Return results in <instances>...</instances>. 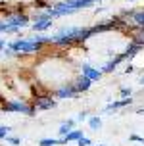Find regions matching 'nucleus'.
I'll use <instances>...</instances> for the list:
<instances>
[{
  "label": "nucleus",
  "mask_w": 144,
  "mask_h": 146,
  "mask_svg": "<svg viewBox=\"0 0 144 146\" xmlns=\"http://www.w3.org/2000/svg\"><path fill=\"white\" fill-rule=\"evenodd\" d=\"M96 35L92 27H69V29H62L56 35L50 36V44L58 48H73V46H83V44Z\"/></svg>",
  "instance_id": "f257e3e1"
},
{
  "label": "nucleus",
  "mask_w": 144,
  "mask_h": 146,
  "mask_svg": "<svg viewBox=\"0 0 144 146\" xmlns=\"http://www.w3.org/2000/svg\"><path fill=\"white\" fill-rule=\"evenodd\" d=\"M8 48L12 54H36V52L42 50V46L40 44H36L35 40H31V38H17L14 42L8 44Z\"/></svg>",
  "instance_id": "f03ea898"
},
{
  "label": "nucleus",
  "mask_w": 144,
  "mask_h": 146,
  "mask_svg": "<svg viewBox=\"0 0 144 146\" xmlns=\"http://www.w3.org/2000/svg\"><path fill=\"white\" fill-rule=\"evenodd\" d=\"M2 111H15V113H25V115L33 117L36 113V110L33 108V104L31 102H23L19 98H14V100H6V102H2L0 106Z\"/></svg>",
  "instance_id": "7ed1b4c3"
},
{
  "label": "nucleus",
  "mask_w": 144,
  "mask_h": 146,
  "mask_svg": "<svg viewBox=\"0 0 144 146\" xmlns=\"http://www.w3.org/2000/svg\"><path fill=\"white\" fill-rule=\"evenodd\" d=\"M56 102H58V100L52 96V90H50V92L36 94V96H33V100H31V104H33V108H35L36 111H46V110L56 108Z\"/></svg>",
  "instance_id": "20e7f679"
},
{
  "label": "nucleus",
  "mask_w": 144,
  "mask_h": 146,
  "mask_svg": "<svg viewBox=\"0 0 144 146\" xmlns=\"http://www.w3.org/2000/svg\"><path fill=\"white\" fill-rule=\"evenodd\" d=\"M33 19V31L35 33H44V31H48L52 27V17L46 12H38V14L35 15V17H31Z\"/></svg>",
  "instance_id": "39448f33"
},
{
  "label": "nucleus",
  "mask_w": 144,
  "mask_h": 146,
  "mask_svg": "<svg viewBox=\"0 0 144 146\" xmlns=\"http://www.w3.org/2000/svg\"><path fill=\"white\" fill-rule=\"evenodd\" d=\"M52 96L56 98V100H69V98H77V92H75V88H73L71 81L69 83H64L62 87H56L52 88Z\"/></svg>",
  "instance_id": "423d86ee"
},
{
  "label": "nucleus",
  "mask_w": 144,
  "mask_h": 146,
  "mask_svg": "<svg viewBox=\"0 0 144 146\" xmlns=\"http://www.w3.org/2000/svg\"><path fill=\"white\" fill-rule=\"evenodd\" d=\"M79 69H81V73H83L85 77H88L92 83H96V81H100L102 77H104V73H102L100 67H94L92 64H88V62H83L79 66Z\"/></svg>",
  "instance_id": "0eeeda50"
},
{
  "label": "nucleus",
  "mask_w": 144,
  "mask_h": 146,
  "mask_svg": "<svg viewBox=\"0 0 144 146\" xmlns=\"http://www.w3.org/2000/svg\"><path fill=\"white\" fill-rule=\"evenodd\" d=\"M71 85H73V88H75L77 94H83V92H88V90H90L92 81L88 79V77H85L83 73H79V75H75L71 79Z\"/></svg>",
  "instance_id": "6e6552de"
},
{
  "label": "nucleus",
  "mask_w": 144,
  "mask_h": 146,
  "mask_svg": "<svg viewBox=\"0 0 144 146\" xmlns=\"http://www.w3.org/2000/svg\"><path fill=\"white\" fill-rule=\"evenodd\" d=\"M125 62H127V58L123 56V52H119V54H113V58L108 60V62H106L100 69H102V73H104V75H106V73H113L115 69L121 66V64H125Z\"/></svg>",
  "instance_id": "1a4fd4ad"
},
{
  "label": "nucleus",
  "mask_w": 144,
  "mask_h": 146,
  "mask_svg": "<svg viewBox=\"0 0 144 146\" xmlns=\"http://www.w3.org/2000/svg\"><path fill=\"white\" fill-rule=\"evenodd\" d=\"M127 15H129V21H131V25H133L135 29H138V27H144V8L131 10Z\"/></svg>",
  "instance_id": "9d476101"
},
{
  "label": "nucleus",
  "mask_w": 144,
  "mask_h": 146,
  "mask_svg": "<svg viewBox=\"0 0 144 146\" xmlns=\"http://www.w3.org/2000/svg\"><path fill=\"white\" fill-rule=\"evenodd\" d=\"M131 104H133V96L131 98H121V100H117V102H109L106 108H104V111L106 113H113V111H117L119 108H129Z\"/></svg>",
  "instance_id": "9b49d317"
},
{
  "label": "nucleus",
  "mask_w": 144,
  "mask_h": 146,
  "mask_svg": "<svg viewBox=\"0 0 144 146\" xmlns=\"http://www.w3.org/2000/svg\"><path fill=\"white\" fill-rule=\"evenodd\" d=\"M140 52H142V46H140V44H137L135 40H131V42L125 46V50H123V56L127 58V62H129V60H133L135 56H137V54H140Z\"/></svg>",
  "instance_id": "f8f14e48"
},
{
  "label": "nucleus",
  "mask_w": 144,
  "mask_h": 146,
  "mask_svg": "<svg viewBox=\"0 0 144 146\" xmlns=\"http://www.w3.org/2000/svg\"><path fill=\"white\" fill-rule=\"evenodd\" d=\"M75 127H77V119H65V121H62L60 127H58V135H60V139L65 137L67 133H71Z\"/></svg>",
  "instance_id": "ddd939ff"
},
{
  "label": "nucleus",
  "mask_w": 144,
  "mask_h": 146,
  "mask_svg": "<svg viewBox=\"0 0 144 146\" xmlns=\"http://www.w3.org/2000/svg\"><path fill=\"white\" fill-rule=\"evenodd\" d=\"M83 135H85V133L81 131V129H77V127H75L71 133H67L65 137H62V139H60V144H69V142H77V140H79Z\"/></svg>",
  "instance_id": "4468645a"
},
{
  "label": "nucleus",
  "mask_w": 144,
  "mask_h": 146,
  "mask_svg": "<svg viewBox=\"0 0 144 146\" xmlns=\"http://www.w3.org/2000/svg\"><path fill=\"white\" fill-rule=\"evenodd\" d=\"M88 127L92 129V131H98L102 127V117H98V115H90L88 117Z\"/></svg>",
  "instance_id": "2eb2a0df"
},
{
  "label": "nucleus",
  "mask_w": 144,
  "mask_h": 146,
  "mask_svg": "<svg viewBox=\"0 0 144 146\" xmlns=\"http://www.w3.org/2000/svg\"><path fill=\"white\" fill-rule=\"evenodd\" d=\"M38 146H60V139H50V137L40 139L38 140Z\"/></svg>",
  "instance_id": "dca6fc26"
},
{
  "label": "nucleus",
  "mask_w": 144,
  "mask_h": 146,
  "mask_svg": "<svg viewBox=\"0 0 144 146\" xmlns=\"http://www.w3.org/2000/svg\"><path fill=\"white\" fill-rule=\"evenodd\" d=\"M4 140H6V144H10V146H21V139H19V137H12V135H8Z\"/></svg>",
  "instance_id": "f3484780"
},
{
  "label": "nucleus",
  "mask_w": 144,
  "mask_h": 146,
  "mask_svg": "<svg viewBox=\"0 0 144 146\" xmlns=\"http://www.w3.org/2000/svg\"><path fill=\"white\" fill-rule=\"evenodd\" d=\"M50 4L52 2H48V0H35V2H33V6H35L36 10H46Z\"/></svg>",
  "instance_id": "a211bd4d"
},
{
  "label": "nucleus",
  "mask_w": 144,
  "mask_h": 146,
  "mask_svg": "<svg viewBox=\"0 0 144 146\" xmlns=\"http://www.w3.org/2000/svg\"><path fill=\"white\" fill-rule=\"evenodd\" d=\"M92 144H94L92 139H88V137H85V135H83V137L77 140V146H92Z\"/></svg>",
  "instance_id": "6ab92c4d"
},
{
  "label": "nucleus",
  "mask_w": 144,
  "mask_h": 146,
  "mask_svg": "<svg viewBox=\"0 0 144 146\" xmlns=\"http://www.w3.org/2000/svg\"><path fill=\"white\" fill-rule=\"evenodd\" d=\"M129 140L131 142H137V144H144V137H140V135H137V133H131Z\"/></svg>",
  "instance_id": "aec40b11"
},
{
  "label": "nucleus",
  "mask_w": 144,
  "mask_h": 146,
  "mask_svg": "<svg viewBox=\"0 0 144 146\" xmlns=\"http://www.w3.org/2000/svg\"><path fill=\"white\" fill-rule=\"evenodd\" d=\"M131 94H133V88H127V87H121L119 88V96H121V98H131Z\"/></svg>",
  "instance_id": "412c9836"
},
{
  "label": "nucleus",
  "mask_w": 144,
  "mask_h": 146,
  "mask_svg": "<svg viewBox=\"0 0 144 146\" xmlns=\"http://www.w3.org/2000/svg\"><path fill=\"white\" fill-rule=\"evenodd\" d=\"M10 131H12V129H10L8 125H0V140L6 139L8 135H10Z\"/></svg>",
  "instance_id": "4be33fe9"
},
{
  "label": "nucleus",
  "mask_w": 144,
  "mask_h": 146,
  "mask_svg": "<svg viewBox=\"0 0 144 146\" xmlns=\"http://www.w3.org/2000/svg\"><path fill=\"white\" fill-rule=\"evenodd\" d=\"M88 111H79V115H77V121H85V119H88Z\"/></svg>",
  "instance_id": "5701e85b"
},
{
  "label": "nucleus",
  "mask_w": 144,
  "mask_h": 146,
  "mask_svg": "<svg viewBox=\"0 0 144 146\" xmlns=\"http://www.w3.org/2000/svg\"><path fill=\"white\" fill-rule=\"evenodd\" d=\"M123 71H125V73H133V71H135V66H131V64H127Z\"/></svg>",
  "instance_id": "b1692460"
},
{
  "label": "nucleus",
  "mask_w": 144,
  "mask_h": 146,
  "mask_svg": "<svg viewBox=\"0 0 144 146\" xmlns=\"http://www.w3.org/2000/svg\"><path fill=\"white\" fill-rule=\"evenodd\" d=\"M138 85H140V87H144V75L140 77V79H138Z\"/></svg>",
  "instance_id": "393cba45"
},
{
  "label": "nucleus",
  "mask_w": 144,
  "mask_h": 146,
  "mask_svg": "<svg viewBox=\"0 0 144 146\" xmlns=\"http://www.w3.org/2000/svg\"><path fill=\"white\" fill-rule=\"evenodd\" d=\"M2 48H4V40H0V50H2Z\"/></svg>",
  "instance_id": "a878e982"
},
{
  "label": "nucleus",
  "mask_w": 144,
  "mask_h": 146,
  "mask_svg": "<svg viewBox=\"0 0 144 146\" xmlns=\"http://www.w3.org/2000/svg\"><path fill=\"white\" fill-rule=\"evenodd\" d=\"M92 146H102V144H92Z\"/></svg>",
  "instance_id": "bb28decb"
},
{
  "label": "nucleus",
  "mask_w": 144,
  "mask_h": 146,
  "mask_svg": "<svg viewBox=\"0 0 144 146\" xmlns=\"http://www.w3.org/2000/svg\"><path fill=\"white\" fill-rule=\"evenodd\" d=\"M94 2H102V0H94Z\"/></svg>",
  "instance_id": "cd10ccee"
},
{
  "label": "nucleus",
  "mask_w": 144,
  "mask_h": 146,
  "mask_svg": "<svg viewBox=\"0 0 144 146\" xmlns=\"http://www.w3.org/2000/svg\"><path fill=\"white\" fill-rule=\"evenodd\" d=\"M131 2H137V0H131Z\"/></svg>",
  "instance_id": "c85d7f7f"
}]
</instances>
